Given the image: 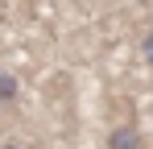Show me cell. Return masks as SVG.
Here are the masks:
<instances>
[{
  "label": "cell",
  "instance_id": "cell-1",
  "mask_svg": "<svg viewBox=\"0 0 153 149\" xmlns=\"http://www.w3.org/2000/svg\"><path fill=\"white\" fill-rule=\"evenodd\" d=\"M108 149H141V133H137L132 124H120V128H112Z\"/></svg>",
  "mask_w": 153,
  "mask_h": 149
},
{
  "label": "cell",
  "instance_id": "cell-2",
  "mask_svg": "<svg viewBox=\"0 0 153 149\" xmlns=\"http://www.w3.org/2000/svg\"><path fill=\"white\" fill-rule=\"evenodd\" d=\"M8 99H17V79L13 74H0V104H8Z\"/></svg>",
  "mask_w": 153,
  "mask_h": 149
},
{
  "label": "cell",
  "instance_id": "cell-3",
  "mask_svg": "<svg viewBox=\"0 0 153 149\" xmlns=\"http://www.w3.org/2000/svg\"><path fill=\"white\" fill-rule=\"evenodd\" d=\"M141 54H145V62L153 66V29L145 33V42H141Z\"/></svg>",
  "mask_w": 153,
  "mask_h": 149
},
{
  "label": "cell",
  "instance_id": "cell-4",
  "mask_svg": "<svg viewBox=\"0 0 153 149\" xmlns=\"http://www.w3.org/2000/svg\"><path fill=\"white\" fill-rule=\"evenodd\" d=\"M4 149H21V145H4Z\"/></svg>",
  "mask_w": 153,
  "mask_h": 149
}]
</instances>
